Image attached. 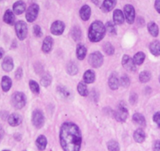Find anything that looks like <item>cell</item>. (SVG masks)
<instances>
[{
    "label": "cell",
    "instance_id": "cell-13",
    "mask_svg": "<svg viewBox=\"0 0 160 151\" xmlns=\"http://www.w3.org/2000/svg\"><path fill=\"white\" fill-rule=\"evenodd\" d=\"M79 15L82 21H88L90 18V15H91V9H90V7L88 5H84L83 7H82V8L80 9Z\"/></svg>",
    "mask_w": 160,
    "mask_h": 151
},
{
    "label": "cell",
    "instance_id": "cell-24",
    "mask_svg": "<svg viewBox=\"0 0 160 151\" xmlns=\"http://www.w3.org/2000/svg\"><path fill=\"white\" fill-rule=\"evenodd\" d=\"M35 143H36L37 147H38V149L39 150H44L46 149V147H47V139L46 138V136H44V135H39L37 138Z\"/></svg>",
    "mask_w": 160,
    "mask_h": 151
},
{
    "label": "cell",
    "instance_id": "cell-30",
    "mask_svg": "<svg viewBox=\"0 0 160 151\" xmlns=\"http://www.w3.org/2000/svg\"><path fill=\"white\" fill-rule=\"evenodd\" d=\"M144 59H145V55L143 52H138L136 55L133 56V61H134L136 65H141L143 62H144Z\"/></svg>",
    "mask_w": 160,
    "mask_h": 151
},
{
    "label": "cell",
    "instance_id": "cell-5",
    "mask_svg": "<svg viewBox=\"0 0 160 151\" xmlns=\"http://www.w3.org/2000/svg\"><path fill=\"white\" fill-rule=\"evenodd\" d=\"M88 62L93 68H99L102 65L103 62H104V57L101 55V52H93L89 56Z\"/></svg>",
    "mask_w": 160,
    "mask_h": 151
},
{
    "label": "cell",
    "instance_id": "cell-1",
    "mask_svg": "<svg viewBox=\"0 0 160 151\" xmlns=\"http://www.w3.org/2000/svg\"><path fill=\"white\" fill-rule=\"evenodd\" d=\"M60 143L64 151H79L82 135L78 126L71 122L63 124L60 131Z\"/></svg>",
    "mask_w": 160,
    "mask_h": 151
},
{
    "label": "cell",
    "instance_id": "cell-50",
    "mask_svg": "<svg viewBox=\"0 0 160 151\" xmlns=\"http://www.w3.org/2000/svg\"><path fill=\"white\" fill-rule=\"evenodd\" d=\"M3 151H10V150H8V149H6V150H3Z\"/></svg>",
    "mask_w": 160,
    "mask_h": 151
},
{
    "label": "cell",
    "instance_id": "cell-25",
    "mask_svg": "<svg viewBox=\"0 0 160 151\" xmlns=\"http://www.w3.org/2000/svg\"><path fill=\"white\" fill-rule=\"evenodd\" d=\"M133 121L136 124H138L140 126H143V127H145L146 126V121L144 117L142 114L139 113V112H137L134 113L133 116Z\"/></svg>",
    "mask_w": 160,
    "mask_h": 151
},
{
    "label": "cell",
    "instance_id": "cell-47",
    "mask_svg": "<svg viewBox=\"0 0 160 151\" xmlns=\"http://www.w3.org/2000/svg\"><path fill=\"white\" fill-rule=\"evenodd\" d=\"M3 135H4V131L3 129H2V126L0 125V139L3 137Z\"/></svg>",
    "mask_w": 160,
    "mask_h": 151
},
{
    "label": "cell",
    "instance_id": "cell-45",
    "mask_svg": "<svg viewBox=\"0 0 160 151\" xmlns=\"http://www.w3.org/2000/svg\"><path fill=\"white\" fill-rule=\"evenodd\" d=\"M155 8L158 13H160V0H155Z\"/></svg>",
    "mask_w": 160,
    "mask_h": 151
},
{
    "label": "cell",
    "instance_id": "cell-11",
    "mask_svg": "<svg viewBox=\"0 0 160 151\" xmlns=\"http://www.w3.org/2000/svg\"><path fill=\"white\" fill-rule=\"evenodd\" d=\"M122 66L127 69V71L130 72H134L136 70V65H135L133 60L130 58L129 55H123L122 59Z\"/></svg>",
    "mask_w": 160,
    "mask_h": 151
},
{
    "label": "cell",
    "instance_id": "cell-6",
    "mask_svg": "<svg viewBox=\"0 0 160 151\" xmlns=\"http://www.w3.org/2000/svg\"><path fill=\"white\" fill-rule=\"evenodd\" d=\"M15 30L18 38L20 40H24L28 35V26L25 22L19 21L15 24Z\"/></svg>",
    "mask_w": 160,
    "mask_h": 151
},
{
    "label": "cell",
    "instance_id": "cell-46",
    "mask_svg": "<svg viewBox=\"0 0 160 151\" xmlns=\"http://www.w3.org/2000/svg\"><path fill=\"white\" fill-rule=\"evenodd\" d=\"M154 151H160V141H156L154 144Z\"/></svg>",
    "mask_w": 160,
    "mask_h": 151
},
{
    "label": "cell",
    "instance_id": "cell-32",
    "mask_svg": "<svg viewBox=\"0 0 160 151\" xmlns=\"http://www.w3.org/2000/svg\"><path fill=\"white\" fill-rule=\"evenodd\" d=\"M78 66L75 62H69L67 65V72L70 76H75L78 73Z\"/></svg>",
    "mask_w": 160,
    "mask_h": 151
},
{
    "label": "cell",
    "instance_id": "cell-17",
    "mask_svg": "<svg viewBox=\"0 0 160 151\" xmlns=\"http://www.w3.org/2000/svg\"><path fill=\"white\" fill-rule=\"evenodd\" d=\"M26 5L23 1H18L13 6V10L16 14L20 15L25 11Z\"/></svg>",
    "mask_w": 160,
    "mask_h": 151
},
{
    "label": "cell",
    "instance_id": "cell-36",
    "mask_svg": "<svg viewBox=\"0 0 160 151\" xmlns=\"http://www.w3.org/2000/svg\"><path fill=\"white\" fill-rule=\"evenodd\" d=\"M105 29L106 32L110 33L111 35H115L116 34V29H115V25L111 21H108L105 24Z\"/></svg>",
    "mask_w": 160,
    "mask_h": 151
},
{
    "label": "cell",
    "instance_id": "cell-31",
    "mask_svg": "<svg viewBox=\"0 0 160 151\" xmlns=\"http://www.w3.org/2000/svg\"><path fill=\"white\" fill-rule=\"evenodd\" d=\"M52 82V76H50V74L46 73L42 76V77L40 80V84L41 85L43 86V87H47L48 86L50 85Z\"/></svg>",
    "mask_w": 160,
    "mask_h": 151
},
{
    "label": "cell",
    "instance_id": "cell-12",
    "mask_svg": "<svg viewBox=\"0 0 160 151\" xmlns=\"http://www.w3.org/2000/svg\"><path fill=\"white\" fill-rule=\"evenodd\" d=\"M53 39L52 37L50 36H47L44 39L43 44H42V50L44 53L48 54L50 53L52 50V48H53Z\"/></svg>",
    "mask_w": 160,
    "mask_h": 151
},
{
    "label": "cell",
    "instance_id": "cell-41",
    "mask_svg": "<svg viewBox=\"0 0 160 151\" xmlns=\"http://www.w3.org/2000/svg\"><path fill=\"white\" fill-rule=\"evenodd\" d=\"M33 32L35 36L38 37V38L42 35V30H41V28H40L38 25H37V24H35V25L34 26Z\"/></svg>",
    "mask_w": 160,
    "mask_h": 151
},
{
    "label": "cell",
    "instance_id": "cell-4",
    "mask_svg": "<svg viewBox=\"0 0 160 151\" xmlns=\"http://www.w3.org/2000/svg\"><path fill=\"white\" fill-rule=\"evenodd\" d=\"M114 117L115 120L119 122H125L128 117V109L127 105L124 102H120L118 107L114 112Z\"/></svg>",
    "mask_w": 160,
    "mask_h": 151
},
{
    "label": "cell",
    "instance_id": "cell-44",
    "mask_svg": "<svg viewBox=\"0 0 160 151\" xmlns=\"http://www.w3.org/2000/svg\"><path fill=\"white\" fill-rule=\"evenodd\" d=\"M137 101H138V95H137V94L133 93L132 95H130V103H131L132 105H133L137 102Z\"/></svg>",
    "mask_w": 160,
    "mask_h": 151
},
{
    "label": "cell",
    "instance_id": "cell-23",
    "mask_svg": "<svg viewBox=\"0 0 160 151\" xmlns=\"http://www.w3.org/2000/svg\"><path fill=\"white\" fill-rule=\"evenodd\" d=\"M145 133H144V132L141 128L137 129L134 132V134H133V138H134V140L137 143H143V142L145 140Z\"/></svg>",
    "mask_w": 160,
    "mask_h": 151
},
{
    "label": "cell",
    "instance_id": "cell-51",
    "mask_svg": "<svg viewBox=\"0 0 160 151\" xmlns=\"http://www.w3.org/2000/svg\"><path fill=\"white\" fill-rule=\"evenodd\" d=\"M159 82H160V76H159Z\"/></svg>",
    "mask_w": 160,
    "mask_h": 151
},
{
    "label": "cell",
    "instance_id": "cell-10",
    "mask_svg": "<svg viewBox=\"0 0 160 151\" xmlns=\"http://www.w3.org/2000/svg\"><path fill=\"white\" fill-rule=\"evenodd\" d=\"M65 25L64 23L61 21H56L52 24L50 28V32L52 34L55 35H60L64 32Z\"/></svg>",
    "mask_w": 160,
    "mask_h": 151
},
{
    "label": "cell",
    "instance_id": "cell-35",
    "mask_svg": "<svg viewBox=\"0 0 160 151\" xmlns=\"http://www.w3.org/2000/svg\"><path fill=\"white\" fill-rule=\"evenodd\" d=\"M107 146L109 151H119V144L115 140H110Z\"/></svg>",
    "mask_w": 160,
    "mask_h": 151
},
{
    "label": "cell",
    "instance_id": "cell-20",
    "mask_svg": "<svg viewBox=\"0 0 160 151\" xmlns=\"http://www.w3.org/2000/svg\"><path fill=\"white\" fill-rule=\"evenodd\" d=\"M87 50L82 44H78L76 47V55L78 60H83L87 55Z\"/></svg>",
    "mask_w": 160,
    "mask_h": 151
},
{
    "label": "cell",
    "instance_id": "cell-2",
    "mask_svg": "<svg viewBox=\"0 0 160 151\" xmlns=\"http://www.w3.org/2000/svg\"><path fill=\"white\" fill-rule=\"evenodd\" d=\"M105 32V25L101 21H94L92 23L89 29V39L93 43L99 42L104 38Z\"/></svg>",
    "mask_w": 160,
    "mask_h": 151
},
{
    "label": "cell",
    "instance_id": "cell-29",
    "mask_svg": "<svg viewBox=\"0 0 160 151\" xmlns=\"http://www.w3.org/2000/svg\"><path fill=\"white\" fill-rule=\"evenodd\" d=\"M71 35H72V39L75 41H78L81 39V35H82V32H81V29L78 26H75L72 28V31H71Z\"/></svg>",
    "mask_w": 160,
    "mask_h": 151
},
{
    "label": "cell",
    "instance_id": "cell-42",
    "mask_svg": "<svg viewBox=\"0 0 160 151\" xmlns=\"http://www.w3.org/2000/svg\"><path fill=\"white\" fill-rule=\"evenodd\" d=\"M153 120L158 128H160V112H155L153 116Z\"/></svg>",
    "mask_w": 160,
    "mask_h": 151
},
{
    "label": "cell",
    "instance_id": "cell-28",
    "mask_svg": "<svg viewBox=\"0 0 160 151\" xmlns=\"http://www.w3.org/2000/svg\"><path fill=\"white\" fill-rule=\"evenodd\" d=\"M148 30L149 33L154 37H157L158 35V27L155 22L152 21V22L148 23Z\"/></svg>",
    "mask_w": 160,
    "mask_h": 151
},
{
    "label": "cell",
    "instance_id": "cell-21",
    "mask_svg": "<svg viewBox=\"0 0 160 151\" xmlns=\"http://www.w3.org/2000/svg\"><path fill=\"white\" fill-rule=\"evenodd\" d=\"M117 0H104L102 4V9L104 12H110L115 7Z\"/></svg>",
    "mask_w": 160,
    "mask_h": 151
},
{
    "label": "cell",
    "instance_id": "cell-26",
    "mask_svg": "<svg viewBox=\"0 0 160 151\" xmlns=\"http://www.w3.org/2000/svg\"><path fill=\"white\" fill-rule=\"evenodd\" d=\"M84 82L86 84H91L95 81V72L93 70H87L83 75Z\"/></svg>",
    "mask_w": 160,
    "mask_h": 151
},
{
    "label": "cell",
    "instance_id": "cell-22",
    "mask_svg": "<svg viewBox=\"0 0 160 151\" xmlns=\"http://www.w3.org/2000/svg\"><path fill=\"white\" fill-rule=\"evenodd\" d=\"M3 21L4 22L7 23V24H10V25L14 24L15 16L13 12L11 11L10 10H7V11L5 12V14H4L3 16Z\"/></svg>",
    "mask_w": 160,
    "mask_h": 151
},
{
    "label": "cell",
    "instance_id": "cell-3",
    "mask_svg": "<svg viewBox=\"0 0 160 151\" xmlns=\"http://www.w3.org/2000/svg\"><path fill=\"white\" fill-rule=\"evenodd\" d=\"M27 98L25 95L22 92H15L12 95L11 104L15 109H21L26 105Z\"/></svg>",
    "mask_w": 160,
    "mask_h": 151
},
{
    "label": "cell",
    "instance_id": "cell-38",
    "mask_svg": "<svg viewBox=\"0 0 160 151\" xmlns=\"http://www.w3.org/2000/svg\"><path fill=\"white\" fill-rule=\"evenodd\" d=\"M58 91L61 96L64 97V98H69L71 96V93L68 91V89H67L64 87H58Z\"/></svg>",
    "mask_w": 160,
    "mask_h": 151
},
{
    "label": "cell",
    "instance_id": "cell-48",
    "mask_svg": "<svg viewBox=\"0 0 160 151\" xmlns=\"http://www.w3.org/2000/svg\"><path fill=\"white\" fill-rule=\"evenodd\" d=\"M3 55H4V50L0 47V59L3 57Z\"/></svg>",
    "mask_w": 160,
    "mask_h": 151
},
{
    "label": "cell",
    "instance_id": "cell-15",
    "mask_svg": "<svg viewBox=\"0 0 160 151\" xmlns=\"http://www.w3.org/2000/svg\"><path fill=\"white\" fill-rule=\"evenodd\" d=\"M108 85L112 90H117L119 85V80L117 76L116 73H112L109 76Z\"/></svg>",
    "mask_w": 160,
    "mask_h": 151
},
{
    "label": "cell",
    "instance_id": "cell-37",
    "mask_svg": "<svg viewBox=\"0 0 160 151\" xmlns=\"http://www.w3.org/2000/svg\"><path fill=\"white\" fill-rule=\"evenodd\" d=\"M103 49H104V51L108 55H112L115 53V48H114V47L110 43H106L104 45V47H103Z\"/></svg>",
    "mask_w": 160,
    "mask_h": 151
},
{
    "label": "cell",
    "instance_id": "cell-8",
    "mask_svg": "<svg viewBox=\"0 0 160 151\" xmlns=\"http://www.w3.org/2000/svg\"><path fill=\"white\" fill-rule=\"evenodd\" d=\"M39 12V7L38 4H32L26 12V19L28 22H33L37 18Z\"/></svg>",
    "mask_w": 160,
    "mask_h": 151
},
{
    "label": "cell",
    "instance_id": "cell-16",
    "mask_svg": "<svg viewBox=\"0 0 160 151\" xmlns=\"http://www.w3.org/2000/svg\"><path fill=\"white\" fill-rule=\"evenodd\" d=\"M113 20L114 22L117 25L122 24L124 23V14L120 10H115L113 13Z\"/></svg>",
    "mask_w": 160,
    "mask_h": 151
},
{
    "label": "cell",
    "instance_id": "cell-49",
    "mask_svg": "<svg viewBox=\"0 0 160 151\" xmlns=\"http://www.w3.org/2000/svg\"><path fill=\"white\" fill-rule=\"evenodd\" d=\"M91 1L92 3H93L95 4V5H99L100 1H101V0H91Z\"/></svg>",
    "mask_w": 160,
    "mask_h": 151
},
{
    "label": "cell",
    "instance_id": "cell-19",
    "mask_svg": "<svg viewBox=\"0 0 160 151\" xmlns=\"http://www.w3.org/2000/svg\"><path fill=\"white\" fill-rule=\"evenodd\" d=\"M150 51L154 56H159L160 55V42L158 40H155L151 43L149 46Z\"/></svg>",
    "mask_w": 160,
    "mask_h": 151
},
{
    "label": "cell",
    "instance_id": "cell-27",
    "mask_svg": "<svg viewBox=\"0 0 160 151\" xmlns=\"http://www.w3.org/2000/svg\"><path fill=\"white\" fill-rule=\"evenodd\" d=\"M1 86H2V88L3 90V91L7 92L11 88L12 86V81L9 76H3L2 79V83H1Z\"/></svg>",
    "mask_w": 160,
    "mask_h": 151
},
{
    "label": "cell",
    "instance_id": "cell-18",
    "mask_svg": "<svg viewBox=\"0 0 160 151\" xmlns=\"http://www.w3.org/2000/svg\"><path fill=\"white\" fill-rule=\"evenodd\" d=\"M13 61L10 57H6L2 61V67L6 72H10L13 69Z\"/></svg>",
    "mask_w": 160,
    "mask_h": 151
},
{
    "label": "cell",
    "instance_id": "cell-7",
    "mask_svg": "<svg viewBox=\"0 0 160 151\" xmlns=\"http://www.w3.org/2000/svg\"><path fill=\"white\" fill-rule=\"evenodd\" d=\"M32 121L35 128H41L43 126L44 121H45L44 115L42 111H40L39 109H36V110L34 111L33 113H32Z\"/></svg>",
    "mask_w": 160,
    "mask_h": 151
},
{
    "label": "cell",
    "instance_id": "cell-40",
    "mask_svg": "<svg viewBox=\"0 0 160 151\" xmlns=\"http://www.w3.org/2000/svg\"><path fill=\"white\" fill-rule=\"evenodd\" d=\"M29 87H30V89L33 93L36 94V95L39 93V86L35 81H29Z\"/></svg>",
    "mask_w": 160,
    "mask_h": 151
},
{
    "label": "cell",
    "instance_id": "cell-34",
    "mask_svg": "<svg viewBox=\"0 0 160 151\" xmlns=\"http://www.w3.org/2000/svg\"><path fill=\"white\" fill-rule=\"evenodd\" d=\"M152 78V74L148 71H143L140 73L139 80L141 83H147Z\"/></svg>",
    "mask_w": 160,
    "mask_h": 151
},
{
    "label": "cell",
    "instance_id": "cell-52",
    "mask_svg": "<svg viewBox=\"0 0 160 151\" xmlns=\"http://www.w3.org/2000/svg\"><path fill=\"white\" fill-rule=\"evenodd\" d=\"M0 1H1V0H0Z\"/></svg>",
    "mask_w": 160,
    "mask_h": 151
},
{
    "label": "cell",
    "instance_id": "cell-33",
    "mask_svg": "<svg viewBox=\"0 0 160 151\" xmlns=\"http://www.w3.org/2000/svg\"><path fill=\"white\" fill-rule=\"evenodd\" d=\"M77 89H78V93L80 94V95L85 97L88 95V90H87V86L85 82H80L79 84H78V87H77Z\"/></svg>",
    "mask_w": 160,
    "mask_h": 151
},
{
    "label": "cell",
    "instance_id": "cell-14",
    "mask_svg": "<svg viewBox=\"0 0 160 151\" xmlns=\"http://www.w3.org/2000/svg\"><path fill=\"white\" fill-rule=\"evenodd\" d=\"M21 122H22V117L18 113H12L8 118V123L10 124V125L13 126V127L18 126L21 124Z\"/></svg>",
    "mask_w": 160,
    "mask_h": 151
},
{
    "label": "cell",
    "instance_id": "cell-39",
    "mask_svg": "<svg viewBox=\"0 0 160 151\" xmlns=\"http://www.w3.org/2000/svg\"><path fill=\"white\" fill-rule=\"evenodd\" d=\"M119 83L122 87H125V88H127V87H128L130 84V78H129L127 75L122 76V77H121V79H120Z\"/></svg>",
    "mask_w": 160,
    "mask_h": 151
},
{
    "label": "cell",
    "instance_id": "cell-9",
    "mask_svg": "<svg viewBox=\"0 0 160 151\" xmlns=\"http://www.w3.org/2000/svg\"><path fill=\"white\" fill-rule=\"evenodd\" d=\"M124 14H125L126 20L127 23L130 24H132L134 22L135 20V10L134 7L132 5L127 4L124 7Z\"/></svg>",
    "mask_w": 160,
    "mask_h": 151
},
{
    "label": "cell",
    "instance_id": "cell-43",
    "mask_svg": "<svg viewBox=\"0 0 160 151\" xmlns=\"http://www.w3.org/2000/svg\"><path fill=\"white\" fill-rule=\"evenodd\" d=\"M23 76V69L21 68H18L15 72V78L17 80H21Z\"/></svg>",
    "mask_w": 160,
    "mask_h": 151
}]
</instances>
